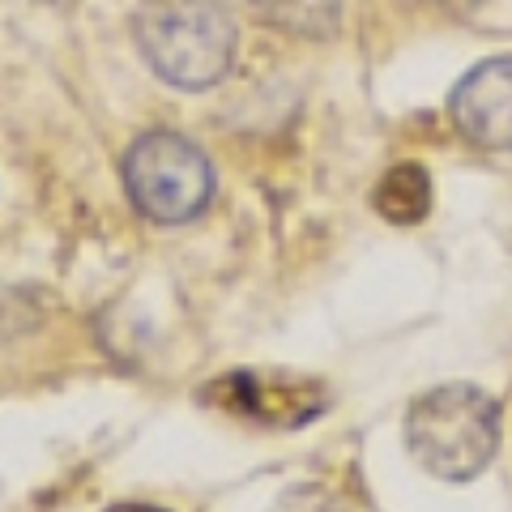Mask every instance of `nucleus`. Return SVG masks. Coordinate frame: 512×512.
I'll use <instances>...</instances> for the list:
<instances>
[{
	"label": "nucleus",
	"instance_id": "0eeeda50",
	"mask_svg": "<svg viewBox=\"0 0 512 512\" xmlns=\"http://www.w3.org/2000/svg\"><path fill=\"white\" fill-rule=\"evenodd\" d=\"M376 214L397 222V227H414L431 214V175L419 163H397L384 171L376 184Z\"/></svg>",
	"mask_w": 512,
	"mask_h": 512
},
{
	"label": "nucleus",
	"instance_id": "39448f33",
	"mask_svg": "<svg viewBox=\"0 0 512 512\" xmlns=\"http://www.w3.org/2000/svg\"><path fill=\"white\" fill-rule=\"evenodd\" d=\"M457 133L483 150H512V56L483 60L457 82L453 99Z\"/></svg>",
	"mask_w": 512,
	"mask_h": 512
},
{
	"label": "nucleus",
	"instance_id": "f03ea898",
	"mask_svg": "<svg viewBox=\"0 0 512 512\" xmlns=\"http://www.w3.org/2000/svg\"><path fill=\"white\" fill-rule=\"evenodd\" d=\"M406 444L427 474L466 483L491 466L500 448V406L478 384H440L414 397L406 414Z\"/></svg>",
	"mask_w": 512,
	"mask_h": 512
},
{
	"label": "nucleus",
	"instance_id": "20e7f679",
	"mask_svg": "<svg viewBox=\"0 0 512 512\" xmlns=\"http://www.w3.org/2000/svg\"><path fill=\"white\" fill-rule=\"evenodd\" d=\"M205 402L235 414L244 423H261L274 431H295L325 414L329 389L316 376L303 372H278V367H261V372H231L205 389Z\"/></svg>",
	"mask_w": 512,
	"mask_h": 512
},
{
	"label": "nucleus",
	"instance_id": "423d86ee",
	"mask_svg": "<svg viewBox=\"0 0 512 512\" xmlns=\"http://www.w3.org/2000/svg\"><path fill=\"white\" fill-rule=\"evenodd\" d=\"M265 26L295 39H329L342 22V0H248Z\"/></svg>",
	"mask_w": 512,
	"mask_h": 512
},
{
	"label": "nucleus",
	"instance_id": "f257e3e1",
	"mask_svg": "<svg viewBox=\"0 0 512 512\" xmlns=\"http://www.w3.org/2000/svg\"><path fill=\"white\" fill-rule=\"evenodd\" d=\"M133 35L146 64L175 90L218 86L235 56V26L218 0H150Z\"/></svg>",
	"mask_w": 512,
	"mask_h": 512
},
{
	"label": "nucleus",
	"instance_id": "7ed1b4c3",
	"mask_svg": "<svg viewBox=\"0 0 512 512\" xmlns=\"http://www.w3.org/2000/svg\"><path fill=\"white\" fill-rule=\"evenodd\" d=\"M124 192L141 218L180 227L205 214L214 201V167L180 133H146L128 146L120 163Z\"/></svg>",
	"mask_w": 512,
	"mask_h": 512
},
{
	"label": "nucleus",
	"instance_id": "6e6552de",
	"mask_svg": "<svg viewBox=\"0 0 512 512\" xmlns=\"http://www.w3.org/2000/svg\"><path fill=\"white\" fill-rule=\"evenodd\" d=\"M107 512H167V508H154V504H111Z\"/></svg>",
	"mask_w": 512,
	"mask_h": 512
}]
</instances>
